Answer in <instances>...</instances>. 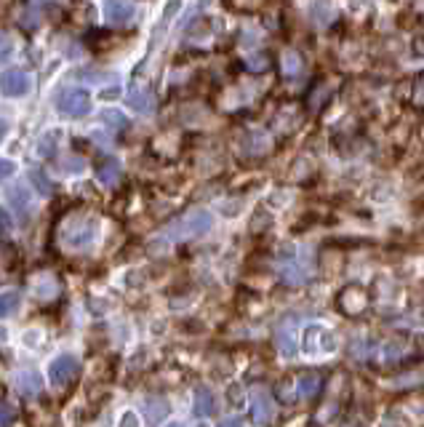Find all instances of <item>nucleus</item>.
Instances as JSON below:
<instances>
[{
	"label": "nucleus",
	"mask_w": 424,
	"mask_h": 427,
	"mask_svg": "<svg viewBox=\"0 0 424 427\" xmlns=\"http://www.w3.org/2000/svg\"><path fill=\"white\" fill-rule=\"evenodd\" d=\"M211 227H214L211 211H205V208H190L179 219H174L171 224L163 227L161 235L155 238V244L168 246V244H182V241H195V238H203Z\"/></svg>",
	"instance_id": "f257e3e1"
},
{
	"label": "nucleus",
	"mask_w": 424,
	"mask_h": 427,
	"mask_svg": "<svg viewBox=\"0 0 424 427\" xmlns=\"http://www.w3.org/2000/svg\"><path fill=\"white\" fill-rule=\"evenodd\" d=\"M99 235V219L94 214L75 211L70 217H64L59 224V244L67 251H85L97 244Z\"/></svg>",
	"instance_id": "f03ea898"
},
{
	"label": "nucleus",
	"mask_w": 424,
	"mask_h": 427,
	"mask_svg": "<svg viewBox=\"0 0 424 427\" xmlns=\"http://www.w3.org/2000/svg\"><path fill=\"white\" fill-rule=\"evenodd\" d=\"M57 110L67 118H83L91 112V94L85 88H61L57 97Z\"/></svg>",
	"instance_id": "7ed1b4c3"
},
{
	"label": "nucleus",
	"mask_w": 424,
	"mask_h": 427,
	"mask_svg": "<svg viewBox=\"0 0 424 427\" xmlns=\"http://www.w3.org/2000/svg\"><path fill=\"white\" fill-rule=\"evenodd\" d=\"M78 371H81L78 358L70 355V352H64V355H57V358L51 361V366H48V379H51V385L57 387V390H64V387L72 385V379L78 377Z\"/></svg>",
	"instance_id": "20e7f679"
},
{
	"label": "nucleus",
	"mask_w": 424,
	"mask_h": 427,
	"mask_svg": "<svg viewBox=\"0 0 424 427\" xmlns=\"http://www.w3.org/2000/svg\"><path fill=\"white\" fill-rule=\"evenodd\" d=\"M30 88H32V78L24 72V70H6L3 75H0V91L8 97V99H21V97H27L30 94Z\"/></svg>",
	"instance_id": "39448f33"
},
{
	"label": "nucleus",
	"mask_w": 424,
	"mask_h": 427,
	"mask_svg": "<svg viewBox=\"0 0 424 427\" xmlns=\"http://www.w3.org/2000/svg\"><path fill=\"white\" fill-rule=\"evenodd\" d=\"M334 347H336V339H334V334L328 328H323V326H310L304 331V350L307 352L318 355V352H331Z\"/></svg>",
	"instance_id": "423d86ee"
},
{
	"label": "nucleus",
	"mask_w": 424,
	"mask_h": 427,
	"mask_svg": "<svg viewBox=\"0 0 424 427\" xmlns=\"http://www.w3.org/2000/svg\"><path fill=\"white\" fill-rule=\"evenodd\" d=\"M101 14H104V19L110 24H121L123 27V24H128L134 19L137 6H134V0H104Z\"/></svg>",
	"instance_id": "0eeeda50"
},
{
	"label": "nucleus",
	"mask_w": 424,
	"mask_h": 427,
	"mask_svg": "<svg viewBox=\"0 0 424 427\" xmlns=\"http://www.w3.org/2000/svg\"><path fill=\"white\" fill-rule=\"evenodd\" d=\"M14 387H17V393H21V395L35 398L43 390V377L38 371H32V368H21V371L14 374Z\"/></svg>",
	"instance_id": "6e6552de"
},
{
	"label": "nucleus",
	"mask_w": 424,
	"mask_h": 427,
	"mask_svg": "<svg viewBox=\"0 0 424 427\" xmlns=\"http://www.w3.org/2000/svg\"><path fill=\"white\" fill-rule=\"evenodd\" d=\"M125 102H128L131 110H137V112H141V115H152L155 107H158L155 97H152V91H150V88H141V86H134V88L128 91Z\"/></svg>",
	"instance_id": "1a4fd4ad"
},
{
	"label": "nucleus",
	"mask_w": 424,
	"mask_h": 427,
	"mask_svg": "<svg viewBox=\"0 0 424 427\" xmlns=\"http://www.w3.org/2000/svg\"><path fill=\"white\" fill-rule=\"evenodd\" d=\"M32 294L43 299V302H48V299H57L59 297V281H57V275H51V272H41L35 281H32Z\"/></svg>",
	"instance_id": "9d476101"
},
{
	"label": "nucleus",
	"mask_w": 424,
	"mask_h": 427,
	"mask_svg": "<svg viewBox=\"0 0 424 427\" xmlns=\"http://www.w3.org/2000/svg\"><path fill=\"white\" fill-rule=\"evenodd\" d=\"M339 307H342V312H347V315H358V312H363L365 294L361 291V288L350 286V288H344L342 294H339Z\"/></svg>",
	"instance_id": "9b49d317"
},
{
	"label": "nucleus",
	"mask_w": 424,
	"mask_h": 427,
	"mask_svg": "<svg viewBox=\"0 0 424 427\" xmlns=\"http://www.w3.org/2000/svg\"><path fill=\"white\" fill-rule=\"evenodd\" d=\"M251 414H254V419H256V422H272V419H275V404H272L270 393L259 390V393L254 395V404H251Z\"/></svg>",
	"instance_id": "f8f14e48"
},
{
	"label": "nucleus",
	"mask_w": 424,
	"mask_h": 427,
	"mask_svg": "<svg viewBox=\"0 0 424 427\" xmlns=\"http://www.w3.org/2000/svg\"><path fill=\"white\" fill-rule=\"evenodd\" d=\"M8 201L14 206V214L19 217V219H27L30 217V208H32V195H30V190L24 187V184H17L11 192H8Z\"/></svg>",
	"instance_id": "ddd939ff"
},
{
	"label": "nucleus",
	"mask_w": 424,
	"mask_h": 427,
	"mask_svg": "<svg viewBox=\"0 0 424 427\" xmlns=\"http://www.w3.org/2000/svg\"><path fill=\"white\" fill-rule=\"evenodd\" d=\"M97 179H99L101 184H107V187L118 184V179H121V163L115 161V158H110V155H104V158L97 163Z\"/></svg>",
	"instance_id": "4468645a"
},
{
	"label": "nucleus",
	"mask_w": 424,
	"mask_h": 427,
	"mask_svg": "<svg viewBox=\"0 0 424 427\" xmlns=\"http://www.w3.org/2000/svg\"><path fill=\"white\" fill-rule=\"evenodd\" d=\"M192 411L195 417H211L216 411V398L208 387H198L195 390V404H192Z\"/></svg>",
	"instance_id": "2eb2a0df"
},
{
	"label": "nucleus",
	"mask_w": 424,
	"mask_h": 427,
	"mask_svg": "<svg viewBox=\"0 0 424 427\" xmlns=\"http://www.w3.org/2000/svg\"><path fill=\"white\" fill-rule=\"evenodd\" d=\"M321 385H323V377H321V374H312V371L299 374V379H296V395H302V398H315V395L321 393Z\"/></svg>",
	"instance_id": "dca6fc26"
},
{
	"label": "nucleus",
	"mask_w": 424,
	"mask_h": 427,
	"mask_svg": "<svg viewBox=\"0 0 424 427\" xmlns=\"http://www.w3.org/2000/svg\"><path fill=\"white\" fill-rule=\"evenodd\" d=\"M165 414H168V404L163 398H147L144 417H147L150 425H161V419H165Z\"/></svg>",
	"instance_id": "f3484780"
},
{
	"label": "nucleus",
	"mask_w": 424,
	"mask_h": 427,
	"mask_svg": "<svg viewBox=\"0 0 424 427\" xmlns=\"http://www.w3.org/2000/svg\"><path fill=\"white\" fill-rule=\"evenodd\" d=\"M59 142H61V131H46L41 139H38V155H43V158H54Z\"/></svg>",
	"instance_id": "a211bd4d"
},
{
	"label": "nucleus",
	"mask_w": 424,
	"mask_h": 427,
	"mask_svg": "<svg viewBox=\"0 0 424 427\" xmlns=\"http://www.w3.org/2000/svg\"><path fill=\"white\" fill-rule=\"evenodd\" d=\"M21 305L19 291H3L0 294V318H11Z\"/></svg>",
	"instance_id": "6ab92c4d"
},
{
	"label": "nucleus",
	"mask_w": 424,
	"mask_h": 427,
	"mask_svg": "<svg viewBox=\"0 0 424 427\" xmlns=\"http://www.w3.org/2000/svg\"><path fill=\"white\" fill-rule=\"evenodd\" d=\"M101 121L107 123V126H112V128H128V118L123 115V112H118V110H104L101 112Z\"/></svg>",
	"instance_id": "aec40b11"
},
{
	"label": "nucleus",
	"mask_w": 424,
	"mask_h": 427,
	"mask_svg": "<svg viewBox=\"0 0 424 427\" xmlns=\"http://www.w3.org/2000/svg\"><path fill=\"white\" fill-rule=\"evenodd\" d=\"M30 179H32V184L38 187V192H41V195H54V184L48 182V177H46L43 171H35V168H32Z\"/></svg>",
	"instance_id": "412c9836"
},
{
	"label": "nucleus",
	"mask_w": 424,
	"mask_h": 427,
	"mask_svg": "<svg viewBox=\"0 0 424 427\" xmlns=\"http://www.w3.org/2000/svg\"><path fill=\"white\" fill-rule=\"evenodd\" d=\"M14 48H17V46H14V38H11V35H6V32L0 30V64L14 57Z\"/></svg>",
	"instance_id": "4be33fe9"
},
{
	"label": "nucleus",
	"mask_w": 424,
	"mask_h": 427,
	"mask_svg": "<svg viewBox=\"0 0 424 427\" xmlns=\"http://www.w3.org/2000/svg\"><path fill=\"white\" fill-rule=\"evenodd\" d=\"M14 419H17V408L11 406L8 401L0 398V427H11L14 425Z\"/></svg>",
	"instance_id": "5701e85b"
},
{
	"label": "nucleus",
	"mask_w": 424,
	"mask_h": 427,
	"mask_svg": "<svg viewBox=\"0 0 424 427\" xmlns=\"http://www.w3.org/2000/svg\"><path fill=\"white\" fill-rule=\"evenodd\" d=\"M57 168L64 171V174H81L83 168H85V161H83V158H64Z\"/></svg>",
	"instance_id": "b1692460"
},
{
	"label": "nucleus",
	"mask_w": 424,
	"mask_h": 427,
	"mask_svg": "<svg viewBox=\"0 0 424 427\" xmlns=\"http://www.w3.org/2000/svg\"><path fill=\"white\" fill-rule=\"evenodd\" d=\"M283 64H285V75H296V72L302 70V59H299L296 51H288V54L283 57Z\"/></svg>",
	"instance_id": "393cba45"
},
{
	"label": "nucleus",
	"mask_w": 424,
	"mask_h": 427,
	"mask_svg": "<svg viewBox=\"0 0 424 427\" xmlns=\"http://www.w3.org/2000/svg\"><path fill=\"white\" fill-rule=\"evenodd\" d=\"M278 347L283 350V355H288V358H291V355H296V345H294V337H291L288 331H281V334H278Z\"/></svg>",
	"instance_id": "a878e982"
},
{
	"label": "nucleus",
	"mask_w": 424,
	"mask_h": 427,
	"mask_svg": "<svg viewBox=\"0 0 424 427\" xmlns=\"http://www.w3.org/2000/svg\"><path fill=\"white\" fill-rule=\"evenodd\" d=\"M83 81L88 83H115V75H104V72H83Z\"/></svg>",
	"instance_id": "bb28decb"
},
{
	"label": "nucleus",
	"mask_w": 424,
	"mask_h": 427,
	"mask_svg": "<svg viewBox=\"0 0 424 427\" xmlns=\"http://www.w3.org/2000/svg\"><path fill=\"white\" fill-rule=\"evenodd\" d=\"M14 174H17V163L0 158V182H6V179H8V177H14Z\"/></svg>",
	"instance_id": "cd10ccee"
},
{
	"label": "nucleus",
	"mask_w": 424,
	"mask_h": 427,
	"mask_svg": "<svg viewBox=\"0 0 424 427\" xmlns=\"http://www.w3.org/2000/svg\"><path fill=\"white\" fill-rule=\"evenodd\" d=\"M118 427H139V417H137V411H123V417H121V425Z\"/></svg>",
	"instance_id": "c85d7f7f"
},
{
	"label": "nucleus",
	"mask_w": 424,
	"mask_h": 427,
	"mask_svg": "<svg viewBox=\"0 0 424 427\" xmlns=\"http://www.w3.org/2000/svg\"><path fill=\"white\" fill-rule=\"evenodd\" d=\"M179 6H182V0H171V3H168L165 14H163V17H161V27H163V24H165V21H168V19H171V17L176 14V11H179Z\"/></svg>",
	"instance_id": "c756f323"
},
{
	"label": "nucleus",
	"mask_w": 424,
	"mask_h": 427,
	"mask_svg": "<svg viewBox=\"0 0 424 427\" xmlns=\"http://www.w3.org/2000/svg\"><path fill=\"white\" fill-rule=\"evenodd\" d=\"M6 134H8V123H3V121H0V142L6 139Z\"/></svg>",
	"instance_id": "7c9ffc66"
},
{
	"label": "nucleus",
	"mask_w": 424,
	"mask_h": 427,
	"mask_svg": "<svg viewBox=\"0 0 424 427\" xmlns=\"http://www.w3.org/2000/svg\"><path fill=\"white\" fill-rule=\"evenodd\" d=\"M219 427H241V419H232V422H222Z\"/></svg>",
	"instance_id": "2f4dec72"
},
{
	"label": "nucleus",
	"mask_w": 424,
	"mask_h": 427,
	"mask_svg": "<svg viewBox=\"0 0 424 427\" xmlns=\"http://www.w3.org/2000/svg\"><path fill=\"white\" fill-rule=\"evenodd\" d=\"M165 427H184L182 422H171V425H165Z\"/></svg>",
	"instance_id": "473e14b6"
}]
</instances>
